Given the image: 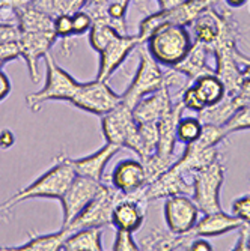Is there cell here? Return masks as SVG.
<instances>
[{
  "label": "cell",
  "instance_id": "6da1fadb",
  "mask_svg": "<svg viewBox=\"0 0 250 251\" xmlns=\"http://www.w3.org/2000/svg\"><path fill=\"white\" fill-rule=\"evenodd\" d=\"M76 170L71 164V158L65 152H60L55 156L53 166L41 175L30 185L21 188L6 201L14 208L17 203L32 200V199H57L65 194L68 187L71 185L76 177Z\"/></svg>",
  "mask_w": 250,
  "mask_h": 251
},
{
  "label": "cell",
  "instance_id": "7a4b0ae2",
  "mask_svg": "<svg viewBox=\"0 0 250 251\" xmlns=\"http://www.w3.org/2000/svg\"><path fill=\"white\" fill-rule=\"evenodd\" d=\"M143 44L162 66L172 68L189 54L193 39L186 26L163 25L155 29Z\"/></svg>",
  "mask_w": 250,
  "mask_h": 251
},
{
  "label": "cell",
  "instance_id": "3957f363",
  "mask_svg": "<svg viewBox=\"0 0 250 251\" xmlns=\"http://www.w3.org/2000/svg\"><path fill=\"white\" fill-rule=\"evenodd\" d=\"M45 84L38 92H33L26 97L28 108L33 113L39 111L42 104L47 101H68L70 102L74 94L80 87V81H77L71 74H68L63 68L56 62L52 53L45 54Z\"/></svg>",
  "mask_w": 250,
  "mask_h": 251
},
{
  "label": "cell",
  "instance_id": "277c9868",
  "mask_svg": "<svg viewBox=\"0 0 250 251\" xmlns=\"http://www.w3.org/2000/svg\"><path fill=\"white\" fill-rule=\"evenodd\" d=\"M138 53L140 57L138 73H136L128 89L122 94V102L130 108H133L143 97L157 92L165 86H169L172 81V71H162V65L149 54L145 44L139 45Z\"/></svg>",
  "mask_w": 250,
  "mask_h": 251
},
{
  "label": "cell",
  "instance_id": "5b68a950",
  "mask_svg": "<svg viewBox=\"0 0 250 251\" xmlns=\"http://www.w3.org/2000/svg\"><path fill=\"white\" fill-rule=\"evenodd\" d=\"M226 167L222 159L194 170L190 176L193 179V200L200 214H211L220 211V190L224 182Z\"/></svg>",
  "mask_w": 250,
  "mask_h": 251
},
{
  "label": "cell",
  "instance_id": "8992f818",
  "mask_svg": "<svg viewBox=\"0 0 250 251\" xmlns=\"http://www.w3.org/2000/svg\"><path fill=\"white\" fill-rule=\"evenodd\" d=\"M217 2L219 0H186V2L172 9L167 11L160 9L154 14H149L139 25L138 36L140 42H145L155 29H158L163 25H178L187 27L193 25L200 14L213 8Z\"/></svg>",
  "mask_w": 250,
  "mask_h": 251
},
{
  "label": "cell",
  "instance_id": "52a82bcc",
  "mask_svg": "<svg viewBox=\"0 0 250 251\" xmlns=\"http://www.w3.org/2000/svg\"><path fill=\"white\" fill-rule=\"evenodd\" d=\"M122 196L124 194H121L111 185H103L100 193L86 204L82 212L70 224L65 226V229L74 232L79 229H84V227L111 226L113 208H115V204Z\"/></svg>",
  "mask_w": 250,
  "mask_h": 251
},
{
  "label": "cell",
  "instance_id": "ba28073f",
  "mask_svg": "<svg viewBox=\"0 0 250 251\" xmlns=\"http://www.w3.org/2000/svg\"><path fill=\"white\" fill-rule=\"evenodd\" d=\"M101 131L106 142L131 149L138 146V124L133 118V108L121 102L101 116Z\"/></svg>",
  "mask_w": 250,
  "mask_h": 251
},
{
  "label": "cell",
  "instance_id": "9c48e42d",
  "mask_svg": "<svg viewBox=\"0 0 250 251\" xmlns=\"http://www.w3.org/2000/svg\"><path fill=\"white\" fill-rule=\"evenodd\" d=\"M121 102L122 94H116L107 84V81H101L97 78L87 83H82L70 101L71 105L97 116L106 115Z\"/></svg>",
  "mask_w": 250,
  "mask_h": 251
},
{
  "label": "cell",
  "instance_id": "30bf717a",
  "mask_svg": "<svg viewBox=\"0 0 250 251\" xmlns=\"http://www.w3.org/2000/svg\"><path fill=\"white\" fill-rule=\"evenodd\" d=\"M226 87L223 81L216 75H203L189 84L183 94H181L179 101L183 102L184 108H190L196 113L213 107L226 98Z\"/></svg>",
  "mask_w": 250,
  "mask_h": 251
},
{
  "label": "cell",
  "instance_id": "8fae6325",
  "mask_svg": "<svg viewBox=\"0 0 250 251\" xmlns=\"http://www.w3.org/2000/svg\"><path fill=\"white\" fill-rule=\"evenodd\" d=\"M103 185L104 184L101 180H95L83 175H76L71 185L68 187V190L59 200L63 212L62 227L68 226L82 212L86 204L100 193Z\"/></svg>",
  "mask_w": 250,
  "mask_h": 251
},
{
  "label": "cell",
  "instance_id": "7c38bea8",
  "mask_svg": "<svg viewBox=\"0 0 250 251\" xmlns=\"http://www.w3.org/2000/svg\"><path fill=\"white\" fill-rule=\"evenodd\" d=\"M140 44L143 42H140L138 35H127V33L118 35L115 39L110 41L101 51H98L100 63H98L97 80L107 81Z\"/></svg>",
  "mask_w": 250,
  "mask_h": 251
},
{
  "label": "cell",
  "instance_id": "4fadbf2b",
  "mask_svg": "<svg viewBox=\"0 0 250 251\" xmlns=\"http://www.w3.org/2000/svg\"><path fill=\"white\" fill-rule=\"evenodd\" d=\"M165 200V220L167 230L176 235L192 232L200 214L194 200L186 194L170 196Z\"/></svg>",
  "mask_w": 250,
  "mask_h": 251
},
{
  "label": "cell",
  "instance_id": "5bb4252c",
  "mask_svg": "<svg viewBox=\"0 0 250 251\" xmlns=\"http://www.w3.org/2000/svg\"><path fill=\"white\" fill-rule=\"evenodd\" d=\"M57 41L55 30L50 32H20L18 45L20 54L26 60L32 81L39 78V60L49 54L53 44Z\"/></svg>",
  "mask_w": 250,
  "mask_h": 251
},
{
  "label": "cell",
  "instance_id": "9a60e30c",
  "mask_svg": "<svg viewBox=\"0 0 250 251\" xmlns=\"http://www.w3.org/2000/svg\"><path fill=\"white\" fill-rule=\"evenodd\" d=\"M111 187L124 196L142 194L148 185L146 169L142 159H122L110 175Z\"/></svg>",
  "mask_w": 250,
  "mask_h": 251
},
{
  "label": "cell",
  "instance_id": "2e32d148",
  "mask_svg": "<svg viewBox=\"0 0 250 251\" xmlns=\"http://www.w3.org/2000/svg\"><path fill=\"white\" fill-rule=\"evenodd\" d=\"M192 193H193V187L186 180V175L173 164L157 179L149 182L143 188L142 197L146 201H152V200L167 199L170 196H179V194L189 196Z\"/></svg>",
  "mask_w": 250,
  "mask_h": 251
},
{
  "label": "cell",
  "instance_id": "e0dca14e",
  "mask_svg": "<svg viewBox=\"0 0 250 251\" xmlns=\"http://www.w3.org/2000/svg\"><path fill=\"white\" fill-rule=\"evenodd\" d=\"M146 200L142 194L122 196L113 208L111 226L115 229H122L128 232H138L142 229L146 215Z\"/></svg>",
  "mask_w": 250,
  "mask_h": 251
},
{
  "label": "cell",
  "instance_id": "ac0fdd59",
  "mask_svg": "<svg viewBox=\"0 0 250 251\" xmlns=\"http://www.w3.org/2000/svg\"><path fill=\"white\" fill-rule=\"evenodd\" d=\"M175 101L172 98L170 87L165 86L154 94L143 97L133 107V118L136 124L158 122L167 111L172 110Z\"/></svg>",
  "mask_w": 250,
  "mask_h": 251
},
{
  "label": "cell",
  "instance_id": "d6986e66",
  "mask_svg": "<svg viewBox=\"0 0 250 251\" xmlns=\"http://www.w3.org/2000/svg\"><path fill=\"white\" fill-rule=\"evenodd\" d=\"M243 224L244 221H241L235 215H229L220 209L211 214H203V217L194 224L192 233L202 238H217L232 230H238Z\"/></svg>",
  "mask_w": 250,
  "mask_h": 251
},
{
  "label": "cell",
  "instance_id": "ffe728a7",
  "mask_svg": "<svg viewBox=\"0 0 250 251\" xmlns=\"http://www.w3.org/2000/svg\"><path fill=\"white\" fill-rule=\"evenodd\" d=\"M210 54H211V51L205 44L194 41L189 54L172 68L175 71L183 74L187 78L189 84H192L193 81H196L197 78H200L203 75L216 74V70H213L207 62Z\"/></svg>",
  "mask_w": 250,
  "mask_h": 251
},
{
  "label": "cell",
  "instance_id": "44dd1931",
  "mask_svg": "<svg viewBox=\"0 0 250 251\" xmlns=\"http://www.w3.org/2000/svg\"><path fill=\"white\" fill-rule=\"evenodd\" d=\"M122 148L118 145L106 142V145L103 148H100L97 152H94L92 155L84 156V158H79V159L71 158V164H73L77 175L92 177L95 180H103V175H104V170H106L109 161Z\"/></svg>",
  "mask_w": 250,
  "mask_h": 251
},
{
  "label": "cell",
  "instance_id": "7402d4cb",
  "mask_svg": "<svg viewBox=\"0 0 250 251\" xmlns=\"http://www.w3.org/2000/svg\"><path fill=\"white\" fill-rule=\"evenodd\" d=\"M222 26H223V14L214 9V6L207 9L193 23L194 41L205 44L210 49L219 38Z\"/></svg>",
  "mask_w": 250,
  "mask_h": 251
},
{
  "label": "cell",
  "instance_id": "603a6c76",
  "mask_svg": "<svg viewBox=\"0 0 250 251\" xmlns=\"http://www.w3.org/2000/svg\"><path fill=\"white\" fill-rule=\"evenodd\" d=\"M196 236L189 232L184 235H176L170 230H152L143 241L140 250H189L190 242Z\"/></svg>",
  "mask_w": 250,
  "mask_h": 251
},
{
  "label": "cell",
  "instance_id": "cb8c5ba5",
  "mask_svg": "<svg viewBox=\"0 0 250 251\" xmlns=\"http://www.w3.org/2000/svg\"><path fill=\"white\" fill-rule=\"evenodd\" d=\"M103 227H84L71 232L63 242V251H101L103 247Z\"/></svg>",
  "mask_w": 250,
  "mask_h": 251
},
{
  "label": "cell",
  "instance_id": "d4e9b609",
  "mask_svg": "<svg viewBox=\"0 0 250 251\" xmlns=\"http://www.w3.org/2000/svg\"><path fill=\"white\" fill-rule=\"evenodd\" d=\"M53 17L44 11L28 5L15 12V23L20 32H50L53 29Z\"/></svg>",
  "mask_w": 250,
  "mask_h": 251
},
{
  "label": "cell",
  "instance_id": "484cf974",
  "mask_svg": "<svg viewBox=\"0 0 250 251\" xmlns=\"http://www.w3.org/2000/svg\"><path fill=\"white\" fill-rule=\"evenodd\" d=\"M71 232L60 227L55 233H44V235H32L25 244L18 247H6L5 250H18V251H59L63 247L66 238Z\"/></svg>",
  "mask_w": 250,
  "mask_h": 251
},
{
  "label": "cell",
  "instance_id": "4316f807",
  "mask_svg": "<svg viewBox=\"0 0 250 251\" xmlns=\"http://www.w3.org/2000/svg\"><path fill=\"white\" fill-rule=\"evenodd\" d=\"M84 0H32L30 5L52 15L53 18L59 14H73L82 9Z\"/></svg>",
  "mask_w": 250,
  "mask_h": 251
},
{
  "label": "cell",
  "instance_id": "83f0119b",
  "mask_svg": "<svg viewBox=\"0 0 250 251\" xmlns=\"http://www.w3.org/2000/svg\"><path fill=\"white\" fill-rule=\"evenodd\" d=\"M118 35H124V33H119L115 27L107 25V23L94 21L92 27L89 30V44H90V47L98 53Z\"/></svg>",
  "mask_w": 250,
  "mask_h": 251
},
{
  "label": "cell",
  "instance_id": "f1b7e54d",
  "mask_svg": "<svg viewBox=\"0 0 250 251\" xmlns=\"http://www.w3.org/2000/svg\"><path fill=\"white\" fill-rule=\"evenodd\" d=\"M202 126L203 124L200 122V119L196 116H187V118H181L178 121V125H176V142L183 143L184 146L196 142L199 137H200V132H202Z\"/></svg>",
  "mask_w": 250,
  "mask_h": 251
},
{
  "label": "cell",
  "instance_id": "f546056e",
  "mask_svg": "<svg viewBox=\"0 0 250 251\" xmlns=\"http://www.w3.org/2000/svg\"><path fill=\"white\" fill-rule=\"evenodd\" d=\"M53 29L57 38L63 39V45H62V51H65V54H68V45L73 47L71 44V38L73 35V20H71V14H59L55 17L53 20Z\"/></svg>",
  "mask_w": 250,
  "mask_h": 251
},
{
  "label": "cell",
  "instance_id": "4dcf8cb0",
  "mask_svg": "<svg viewBox=\"0 0 250 251\" xmlns=\"http://www.w3.org/2000/svg\"><path fill=\"white\" fill-rule=\"evenodd\" d=\"M222 126H223L224 132L228 135H231L232 132L250 129V105H246V107L240 108L235 115Z\"/></svg>",
  "mask_w": 250,
  "mask_h": 251
},
{
  "label": "cell",
  "instance_id": "1f68e13d",
  "mask_svg": "<svg viewBox=\"0 0 250 251\" xmlns=\"http://www.w3.org/2000/svg\"><path fill=\"white\" fill-rule=\"evenodd\" d=\"M71 20H73V35L74 36H82L84 33H87L94 25V18L90 17L89 12H86L84 9H77L71 14Z\"/></svg>",
  "mask_w": 250,
  "mask_h": 251
},
{
  "label": "cell",
  "instance_id": "d6a6232c",
  "mask_svg": "<svg viewBox=\"0 0 250 251\" xmlns=\"http://www.w3.org/2000/svg\"><path fill=\"white\" fill-rule=\"evenodd\" d=\"M111 250L113 251H138L140 250V247L134 241L133 232L116 229V238L111 245Z\"/></svg>",
  "mask_w": 250,
  "mask_h": 251
},
{
  "label": "cell",
  "instance_id": "836d02e7",
  "mask_svg": "<svg viewBox=\"0 0 250 251\" xmlns=\"http://www.w3.org/2000/svg\"><path fill=\"white\" fill-rule=\"evenodd\" d=\"M231 212L244 223H250V196L237 197L231 204Z\"/></svg>",
  "mask_w": 250,
  "mask_h": 251
},
{
  "label": "cell",
  "instance_id": "e575fe53",
  "mask_svg": "<svg viewBox=\"0 0 250 251\" xmlns=\"http://www.w3.org/2000/svg\"><path fill=\"white\" fill-rule=\"evenodd\" d=\"M30 2L32 0H0V20L8 21L5 18V14H14V17H15V12L18 9L30 5ZM11 23H14V21H11Z\"/></svg>",
  "mask_w": 250,
  "mask_h": 251
},
{
  "label": "cell",
  "instance_id": "d590c367",
  "mask_svg": "<svg viewBox=\"0 0 250 251\" xmlns=\"http://www.w3.org/2000/svg\"><path fill=\"white\" fill-rule=\"evenodd\" d=\"M17 57V49L12 42H0V70L2 66Z\"/></svg>",
  "mask_w": 250,
  "mask_h": 251
},
{
  "label": "cell",
  "instance_id": "8d00e7d4",
  "mask_svg": "<svg viewBox=\"0 0 250 251\" xmlns=\"http://www.w3.org/2000/svg\"><path fill=\"white\" fill-rule=\"evenodd\" d=\"M234 98L238 102L240 108H243L246 105H250V80H243L238 92L234 95Z\"/></svg>",
  "mask_w": 250,
  "mask_h": 251
},
{
  "label": "cell",
  "instance_id": "74e56055",
  "mask_svg": "<svg viewBox=\"0 0 250 251\" xmlns=\"http://www.w3.org/2000/svg\"><path fill=\"white\" fill-rule=\"evenodd\" d=\"M240 236H238V241L235 242L234 248L232 250H247V238H249V232H250V223H244L240 229Z\"/></svg>",
  "mask_w": 250,
  "mask_h": 251
},
{
  "label": "cell",
  "instance_id": "f35d334b",
  "mask_svg": "<svg viewBox=\"0 0 250 251\" xmlns=\"http://www.w3.org/2000/svg\"><path fill=\"white\" fill-rule=\"evenodd\" d=\"M15 143V134L9 129V128H5L0 131V149H9L12 148Z\"/></svg>",
  "mask_w": 250,
  "mask_h": 251
},
{
  "label": "cell",
  "instance_id": "ab89813d",
  "mask_svg": "<svg viewBox=\"0 0 250 251\" xmlns=\"http://www.w3.org/2000/svg\"><path fill=\"white\" fill-rule=\"evenodd\" d=\"M11 89H12V84H11L9 77L2 70H0V102L9 97Z\"/></svg>",
  "mask_w": 250,
  "mask_h": 251
},
{
  "label": "cell",
  "instance_id": "60d3db41",
  "mask_svg": "<svg viewBox=\"0 0 250 251\" xmlns=\"http://www.w3.org/2000/svg\"><path fill=\"white\" fill-rule=\"evenodd\" d=\"M189 250H192V251H208V250H214V247H213L211 242L207 241L205 238L196 236V238L190 242Z\"/></svg>",
  "mask_w": 250,
  "mask_h": 251
},
{
  "label": "cell",
  "instance_id": "b9f144b4",
  "mask_svg": "<svg viewBox=\"0 0 250 251\" xmlns=\"http://www.w3.org/2000/svg\"><path fill=\"white\" fill-rule=\"evenodd\" d=\"M238 63H240V68H241V75H243V80H250V57L243 54L240 50H238Z\"/></svg>",
  "mask_w": 250,
  "mask_h": 251
},
{
  "label": "cell",
  "instance_id": "7bdbcfd3",
  "mask_svg": "<svg viewBox=\"0 0 250 251\" xmlns=\"http://www.w3.org/2000/svg\"><path fill=\"white\" fill-rule=\"evenodd\" d=\"M183 2H186V0H157L158 6H160L162 11H167V9H172L178 5H181Z\"/></svg>",
  "mask_w": 250,
  "mask_h": 251
},
{
  "label": "cell",
  "instance_id": "ee69618b",
  "mask_svg": "<svg viewBox=\"0 0 250 251\" xmlns=\"http://www.w3.org/2000/svg\"><path fill=\"white\" fill-rule=\"evenodd\" d=\"M11 211H12V206H11L8 201L0 203V220L8 218L11 215Z\"/></svg>",
  "mask_w": 250,
  "mask_h": 251
},
{
  "label": "cell",
  "instance_id": "f6af8a7d",
  "mask_svg": "<svg viewBox=\"0 0 250 251\" xmlns=\"http://www.w3.org/2000/svg\"><path fill=\"white\" fill-rule=\"evenodd\" d=\"M229 8H243L249 0H224Z\"/></svg>",
  "mask_w": 250,
  "mask_h": 251
},
{
  "label": "cell",
  "instance_id": "bcb514c9",
  "mask_svg": "<svg viewBox=\"0 0 250 251\" xmlns=\"http://www.w3.org/2000/svg\"><path fill=\"white\" fill-rule=\"evenodd\" d=\"M131 2H134L136 5H138L140 8V11H146L145 8H146V5L151 2V0H131Z\"/></svg>",
  "mask_w": 250,
  "mask_h": 251
},
{
  "label": "cell",
  "instance_id": "7dc6e473",
  "mask_svg": "<svg viewBox=\"0 0 250 251\" xmlns=\"http://www.w3.org/2000/svg\"><path fill=\"white\" fill-rule=\"evenodd\" d=\"M247 251H250V232H249V238H247Z\"/></svg>",
  "mask_w": 250,
  "mask_h": 251
},
{
  "label": "cell",
  "instance_id": "c3c4849f",
  "mask_svg": "<svg viewBox=\"0 0 250 251\" xmlns=\"http://www.w3.org/2000/svg\"><path fill=\"white\" fill-rule=\"evenodd\" d=\"M3 23H6V21H3V20H0V26H2V25H3ZM9 23H11V21H9Z\"/></svg>",
  "mask_w": 250,
  "mask_h": 251
}]
</instances>
